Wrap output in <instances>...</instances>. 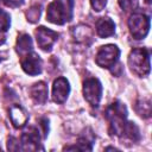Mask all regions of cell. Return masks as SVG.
I'll return each mask as SVG.
<instances>
[{
  "label": "cell",
  "instance_id": "obj_9",
  "mask_svg": "<svg viewBox=\"0 0 152 152\" xmlns=\"http://www.w3.org/2000/svg\"><path fill=\"white\" fill-rule=\"evenodd\" d=\"M21 68L26 74L31 76H36L42 72V59L39 58L37 53L31 51L23 57Z\"/></svg>",
  "mask_w": 152,
  "mask_h": 152
},
{
  "label": "cell",
  "instance_id": "obj_21",
  "mask_svg": "<svg viewBox=\"0 0 152 152\" xmlns=\"http://www.w3.org/2000/svg\"><path fill=\"white\" fill-rule=\"evenodd\" d=\"M90 4H91V7L94 8V11L100 12L104 8L107 0H90Z\"/></svg>",
  "mask_w": 152,
  "mask_h": 152
},
{
  "label": "cell",
  "instance_id": "obj_5",
  "mask_svg": "<svg viewBox=\"0 0 152 152\" xmlns=\"http://www.w3.org/2000/svg\"><path fill=\"white\" fill-rule=\"evenodd\" d=\"M120 56V50L116 45L108 44L104 46H101L100 50L96 53V64L101 68H112L116 64Z\"/></svg>",
  "mask_w": 152,
  "mask_h": 152
},
{
  "label": "cell",
  "instance_id": "obj_4",
  "mask_svg": "<svg viewBox=\"0 0 152 152\" xmlns=\"http://www.w3.org/2000/svg\"><path fill=\"white\" fill-rule=\"evenodd\" d=\"M150 17L142 12H134L128 19V27L131 34L135 39H142L147 36L150 30Z\"/></svg>",
  "mask_w": 152,
  "mask_h": 152
},
{
  "label": "cell",
  "instance_id": "obj_7",
  "mask_svg": "<svg viewBox=\"0 0 152 152\" xmlns=\"http://www.w3.org/2000/svg\"><path fill=\"white\" fill-rule=\"evenodd\" d=\"M36 34V39H37V44L38 46L44 50V51H50L53 46V44L56 43L57 38H58V33L50 30V28H46L44 26H40L34 32Z\"/></svg>",
  "mask_w": 152,
  "mask_h": 152
},
{
  "label": "cell",
  "instance_id": "obj_15",
  "mask_svg": "<svg viewBox=\"0 0 152 152\" xmlns=\"http://www.w3.org/2000/svg\"><path fill=\"white\" fill-rule=\"evenodd\" d=\"M17 51L20 55H26L32 51V39L28 34L23 33L17 39Z\"/></svg>",
  "mask_w": 152,
  "mask_h": 152
},
{
  "label": "cell",
  "instance_id": "obj_14",
  "mask_svg": "<svg viewBox=\"0 0 152 152\" xmlns=\"http://www.w3.org/2000/svg\"><path fill=\"white\" fill-rule=\"evenodd\" d=\"M30 94L32 100L38 103V104H43L46 102L48 100V86L45 82H37L34 83L31 89H30Z\"/></svg>",
  "mask_w": 152,
  "mask_h": 152
},
{
  "label": "cell",
  "instance_id": "obj_2",
  "mask_svg": "<svg viewBox=\"0 0 152 152\" xmlns=\"http://www.w3.org/2000/svg\"><path fill=\"white\" fill-rule=\"evenodd\" d=\"M74 0H55L48 6L46 19L50 23L63 25L72 18Z\"/></svg>",
  "mask_w": 152,
  "mask_h": 152
},
{
  "label": "cell",
  "instance_id": "obj_25",
  "mask_svg": "<svg viewBox=\"0 0 152 152\" xmlns=\"http://www.w3.org/2000/svg\"><path fill=\"white\" fill-rule=\"evenodd\" d=\"M6 58H7V53L4 52V51H0V62H2V61L6 59Z\"/></svg>",
  "mask_w": 152,
  "mask_h": 152
},
{
  "label": "cell",
  "instance_id": "obj_11",
  "mask_svg": "<svg viewBox=\"0 0 152 152\" xmlns=\"http://www.w3.org/2000/svg\"><path fill=\"white\" fill-rule=\"evenodd\" d=\"M10 119L15 128H21L28 120V115L25 109L19 104H13L10 108Z\"/></svg>",
  "mask_w": 152,
  "mask_h": 152
},
{
  "label": "cell",
  "instance_id": "obj_16",
  "mask_svg": "<svg viewBox=\"0 0 152 152\" xmlns=\"http://www.w3.org/2000/svg\"><path fill=\"white\" fill-rule=\"evenodd\" d=\"M121 137H125V138L129 139L131 141H138L140 139V133H139L138 126L134 122L127 121L125 127H124V129H122Z\"/></svg>",
  "mask_w": 152,
  "mask_h": 152
},
{
  "label": "cell",
  "instance_id": "obj_17",
  "mask_svg": "<svg viewBox=\"0 0 152 152\" xmlns=\"http://www.w3.org/2000/svg\"><path fill=\"white\" fill-rule=\"evenodd\" d=\"M135 110L140 116L150 118V115H151V102H150V100H146V99L139 100L135 103Z\"/></svg>",
  "mask_w": 152,
  "mask_h": 152
},
{
  "label": "cell",
  "instance_id": "obj_26",
  "mask_svg": "<svg viewBox=\"0 0 152 152\" xmlns=\"http://www.w3.org/2000/svg\"><path fill=\"white\" fill-rule=\"evenodd\" d=\"M150 1H151V0H146V2H150Z\"/></svg>",
  "mask_w": 152,
  "mask_h": 152
},
{
  "label": "cell",
  "instance_id": "obj_3",
  "mask_svg": "<svg viewBox=\"0 0 152 152\" xmlns=\"http://www.w3.org/2000/svg\"><path fill=\"white\" fill-rule=\"evenodd\" d=\"M128 65L138 76H147L150 74V51L145 48L133 49L128 56Z\"/></svg>",
  "mask_w": 152,
  "mask_h": 152
},
{
  "label": "cell",
  "instance_id": "obj_1",
  "mask_svg": "<svg viewBox=\"0 0 152 152\" xmlns=\"http://www.w3.org/2000/svg\"><path fill=\"white\" fill-rule=\"evenodd\" d=\"M106 119L109 122V132L110 134L121 137L122 129L126 125L127 109L124 103L120 101H114L106 109Z\"/></svg>",
  "mask_w": 152,
  "mask_h": 152
},
{
  "label": "cell",
  "instance_id": "obj_20",
  "mask_svg": "<svg viewBox=\"0 0 152 152\" xmlns=\"http://www.w3.org/2000/svg\"><path fill=\"white\" fill-rule=\"evenodd\" d=\"M119 5L125 11H132L137 7L138 0H119Z\"/></svg>",
  "mask_w": 152,
  "mask_h": 152
},
{
  "label": "cell",
  "instance_id": "obj_23",
  "mask_svg": "<svg viewBox=\"0 0 152 152\" xmlns=\"http://www.w3.org/2000/svg\"><path fill=\"white\" fill-rule=\"evenodd\" d=\"M4 2L8 7H19L24 4V0H4Z\"/></svg>",
  "mask_w": 152,
  "mask_h": 152
},
{
  "label": "cell",
  "instance_id": "obj_10",
  "mask_svg": "<svg viewBox=\"0 0 152 152\" xmlns=\"http://www.w3.org/2000/svg\"><path fill=\"white\" fill-rule=\"evenodd\" d=\"M70 91V86L66 78L58 77L55 80L52 86V99L57 103H63L66 101Z\"/></svg>",
  "mask_w": 152,
  "mask_h": 152
},
{
  "label": "cell",
  "instance_id": "obj_19",
  "mask_svg": "<svg viewBox=\"0 0 152 152\" xmlns=\"http://www.w3.org/2000/svg\"><path fill=\"white\" fill-rule=\"evenodd\" d=\"M26 15H27V20H28V21L36 23L37 20H39V17H40V6H39V5L32 6V7L27 11Z\"/></svg>",
  "mask_w": 152,
  "mask_h": 152
},
{
  "label": "cell",
  "instance_id": "obj_12",
  "mask_svg": "<svg viewBox=\"0 0 152 152\" xmlns=\"http://www.w3.org/2000/svg\"><path fill=\"white\" fill-rule=\"evenodd\" d=\"M95 137L90 128H86V131L78 137L77 146L74 147H64V150H82V151H91Z\"/></svg>",
  "mask_w": 152,
  "mask_h": 152
},
{
  "label": "cell",
  "instance_id": "obj_13",
  "mask_svg": "<svg viewBox=\"0 0 152 152\" xmlns=\"http://www.w3.org/2000/svg\"><path fill=\"white\" fill-rule=\"evenodd\" d=\"M115 32V24L110 18H101L96 21V33L101 38L113 36Z\"/></svg>",
  "mask_w": 152,
  "mask_h": 152
},
{
  "label": "cell",
  "instance_id": "obj_18",
  "mask_svg": "<svg viewBox=\"0 0 152 152\" xmlns=\"http://www.w3.org/2000/svg\"><path fill=\"white\" fill-rule=\"evenodd\" d=\"M10 25H11L10 14L7 12L0 10V31L1 32H6L10 28Z\"/></svg>",
  "mask_w": 152,
  "mask_h": 152
},
{
  "label": "cell",
  "instance_id": "obj_8",
  "mask_svg": "<svg viewBox=\"0 0 152 152\" xmlns=\"http://www.w3.org/2000/svg\"><path fill=\"white\" fill-rule=\"evenodd\" d=\"M40 131L38 129V127L34 126H30L28 128H26L23 134H21V150H31V151H36L39 150V141H40Z\"/></svg>",
  "mask_w": 152,
  "mask_h": 152
},
{
  "label": "cell",
  "instance_id": "obj_24",
  "mask_svg": "<svg viewBox=\"0 0 152 152\" xmlns=\"http://www.w3.org/2000/svg\"><path fill=\"white\" fill-rule=\"evenodd\" d=\"M5 40H6V36H5V33H4V32H1V31H0V45H1V44H4V43H5Z\"/></svg>",
  "mask_w": 152,
  "mask_h": 152
},
{
  "label": "cell",
  "instance_id": "obj_22",
  "mask_svg": "<svg viewBox=\"0 0 152 152\" xmlns=\"http://www.w3.org/2000/svg\"><path fill=\"white\" fill-rule=\"evenodd\" d=\"M7 148H8L10 151H18V150H21V146H20V144L17 141L15 138L11 137V138L8 139V142H7Z\"/></svg>",
  "mask_w": 152,
  "mask_h": 152
},
{
  "label": "cell",
  "instance_id": "obj_6",
  "mask_svg": "<svg viewBox=\"0 0 152 152\" xmlns=\"http://www.w3.org/2000/svg\"><path fill=\"white\" fill-rule=\"evenodd\" d=\"M83 95L90 106H99L102 96V84L100 83V81L94 77L87 78L83 83Z\"/></svg>",
  "mask_w": 152,
  "mask_h": 152
}]
</instances>
